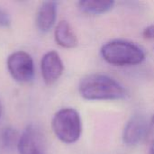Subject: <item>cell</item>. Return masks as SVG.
I'll use <instances>...</instances> for the list:
<instances>
[{"mask_svg": "<svg viewBox=\"0 0 154 154\" xmlns=\"http://www.w3.org/2000/svg\"><path fill=\"white\" fill-rule=\"evenodd\" d=\"M6 67L13 79L19 83H28L33 79V60L29 53L23 51H17L11 53L7 58Z\"/></svg>", "mask_w": 154, "mask_h": 154, "instance_id": "obj_4", "label": "cell"}, {"mask_svg": "<svg viewBox=\"0 0 154 154\" xmlns=\"http://www.w3.org/2000/svg\"><path fill=\"white\" fill-rule=\"evenodd\" d=\"M146 141L150 154H154V115L151 117L146 134Z\"/></svg>", "mask_w": 154, "mask_h": 154, "instance_id": "obj_12", "label": "cell"}, {"mask_svg": "<svg viewBox=\"0 0 154 154\" xmlns=\"http://www.w3.org/2000/svg\"><path fill=\"white\" fill-rule=\"evenodd\" d=\"M51 127L60 142L67 144L74 143L79 139L82 132L80 116L74 108H62L54 115Z\"/></svg>", "mask_w": 154, "mask_h": 154, "instance_id": "obj_3", "label": "cell"}, {"mask_svg": "<svg viewBox=\"0 0 154 154\" xmlns=\"http://www.w3.org/2000/svg\"><path fill=\"white\" fill-rule=\"evenodd\" d=\"M20 136L18 132L13 127L3 128L0 131V150L11 151L14 147L17 148Z\"/></svg>", "mask_w": 154, "mask_h": 154, "instance_id": "obj_11", "label": "cell"}, {"mask_svg": "<svg viewBox=\"0 0 154 154\" xmlns=\"http://www.w3.org/2000/svg\"><path fill=\"white\" fill-rule=\"evenodd\" d=\"M149 123L143 115L136 114L133 116L126 123L124 133L123 140L127 146H134L138 144L143 138H145Z\"/></svg>", "mask_w": 154, "mask_h": 154, "instance_id": "obj_6", "label": "cell"}, {"mask_svg": "<svg viewBox=\"0 0 154 154\" xmlns=\"http://www.w3.org/2000/svg\"><path fill=\"white\" fill-rule=\"evenodd\" d=\"M19 154H44L42 139L39 130L30 125L20 136L17 145Z\"/></svg>", "mask_w": 154, "mask_h": 154, "instance_id": "obj_7", "label": "cell"}, {"mask_svg": "<svg viewBox=\"0 0 154 154\" xmlns=\"http://www.w3.org/2000/svg\"><path fill=\"white\" fill-rule=\"evenodd\" d=\"M64 65L60 54L55 51L46 52L41 60V72L46 85L54 84L63 74Z\"/></svg>", "mask_w": 154, "mask_h": 154, "instance_id": "obj_5", "label": "cell"}, {"mask_svg": "<svg viewBox=\"0 0 154 154\" xmlns=\"http://www.w3.org/2000/svg\"><path fill=\"white\" fill-rule=\"evenodd\" d=\"M79 92L87 100H117L126 96V90L118 81L103 74L84 77L79 82Z\"/></svg>", "mask_w": 154, "mask_h": 154, "instance_id": "obj_1", "label": "cell"}, {"mask_svg": "<svg viewBox=\"0 0 154 154\" xmlns=\"http://www.w3.org/2000/svg\"><path fill=\"white\" fill-rule=\"evenodd\" d=\"M1 114H2V106H1V103H0V116H1Z\"/></svg>", "mask_w": 154, "mask_h": 154, "instance_id": "obj_15", "label": "cell"}, {"mask_svg": "<svg viewBox=\"0 0 154 154\" xmlns=\"http://www.w3.org/2000/svg\"><path fill=\"white\" fill-rule=\"evenodd\" d=\"M11 24V19L9 14L3 9L0 8V26L7 28Z\"/></svg>", "mask_w": 154, "mask_h": 154, "instance_id": "obj_13", "label": "cell"}, {"mask_svg": "<svg viewBox=\"0 0 154 154\" xmlns=\"http://www.w3.org/2000/svg\"><path fill=\"white\" fill-rule=\"evenodd\" d=\"M101 55L107 63L118 67L139 65L145 60V53L142 48L125 40L106 42L101 48Z\"/></svg>", "mask_w": 154, "mask_h": 154, "instance_id": "obj_2", "label": "cell"}, {"mask_svg": "<svg viewBox=\"0 0 154 154\" xmlns=\"http://www.w3.org/2000/svg\"><path fill=\"white\" fill-rule=\"evenodd\" d=\"M114 1L84 0L78 3L79 10L89 15H98L109 12L115 5Z\"/></svg>", "mask_w": 154, "mask_h": 154, "instance_id": "obj_10", "label": "cell"}, {"mask_svg": "<svg viewBox=\"0 0 154 154\" xmlns=\"http://www.w3.org/2000/svg\"><path fill=\"white\" fill-rule=\"evenodd\" d=\"M57 18V3L54 1H44L41 4L37 15L36 25L41 32H48L54 25Z\"/></svg>", "mask_w": 154, "mask_h": 154, "instance_id": "obj_8", "label": "cell"}, {"mask_svg": "<svg viewBox=\"0 0 154 154\" xmlns=\"http://www.w3.org/2000/svg\"><path fill=\"white\" fill-rule=\"evenodd\" d=\"M143 36L144 39L147 40H153L154 39V24H151L144 28L143 32Z\"/></svg>", "mask_w": 154, "mask_h": 154, "instance_id": "obj_14", "label": "cell"}, {"mask_svg": "<svg viewBox=\"0 0 154 154\" xmlns=\"http://www.w3.org/2000/svg\"><path fill=\"white\" fill-rule=\"evenodd\" d=\"M55 42L62 48L73 49L79 43L78 37L71 25L65 20L59 22L54 31Z\"/></svg>", "mask_w": 154, "mask_h": 154, "instance_id": "obj_9", "label": "cell"}]
</instances>
